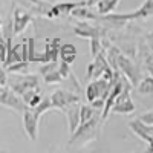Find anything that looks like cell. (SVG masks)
<instances>
[{
	"label": "cell",
	"instance_id": "6da1fadb",
	"mask_svg": "<svg viewBox=\"0 0 153 153\" xmlns=\"http://www.w3.org/2000/svg\"><path fill=\"white\" fill-rule=\"evenodd\" d=\"M101 126H103L101 117L94 115L89 121L81 123L74 130V133H71L68 146H71V147H83L89 143L95 141V139L98 138V135L101 133Z\"/></svg>",
	"mask_w": 153,
	"mask_h": 153
},
{
	"label": "cell",
	"instance_id": "7a4b0ae2",
	"mask_svg": "<svg viewBox=\"0 0 153 153\" xmlns=\"http://www.w3.org/2000/svg\"><path fill=\"white\" fill-rule=\"evenodd\" d=\"M153 16V0H146L143 6H139L136 11L132 12H110L106 14V20L115 23V25H126L127 22H135V20H146Z\"/></svg>",
	"mask_w": 153,
	"mask_h": 153
},
{
	"label": "cell",
	"instance_id": "3957f363",
	"mask_svg": "<svg viewBox=\"0 0 153 153\" xmlns=\"http://www.w3.org/2000/svg\"><path fill=\"white\" fill-rule=\"evenodd\" d=\"M8 84H9V89H12L20 97L29 89H40L38 76L31 75V74H12L8 76Z\"/></svg>",
	"mask_w": 153,
	"mask_h": 153
},
{
	"label": "cell",
	"instance_id": "277c9868",
	"mask_svg": "<svg viewBox=\"0 0 153 153\" xmlns=\"http://www.w3.org/2000/svg\"><path fill=\"white\" fill-rule=\"evenodd\" d=\"M112 52H113V57H115V61H117V66H118V71L127 76V80L132 83V86H136L139 83V71L138 68L130 61V58H127L126 55H123L118 49L112 48Z\"/></svg>",
	"mask_w": 153,
	"mask_h": 153
},
{
	"label": "cell",
	"instance_id": "5b68a950",
	"mask_svg": "<svg viewBox=\"0 0 153 153\" xmlns=\"http://www.w3.org/2000/svg\"><path fill=\"white\" fill-rule=\"evenodd\" d=\"M80 101V95L74 94L71 91H66V89H57L55 92H52L51 95V104H52V109H57L60 112H63L66 106L76 103Z\"/></svg>",
	"mask_w": 153,
	"mask_h": 153
},
{
	"label": "cell",
	"instance_id": "8992f818",
	"mask_svg": "<svg viewBox=\"0 0 153 153\" xmlns=\"http://www.w3.org/2000/svg\"><path fill=\"white\" fill-rule=\"evenodd\" d=\"M130 87H124L121 91V94L117 97V100H115L110 112L120 113V115H129V113L135 112V103L130 98Z\"/></svg>",
	"mask_w": 153,
	"mask_h": 153
},
{
	"label": "cell",
	"instance_id": "52a82bcc",
	"mask_svg": "<svg viewBox=\"0 0 153 153\" xmlns=\"http://www.w3.org/2000/svg\"><path fill=\"white\" fill-rule=\"evenodd\" d=\"M0 104L5 106V107H9L12 110H16L19 113H23V110L28 107L26 104H25V101L22 100V97L17 95L9 87H5L3 91L0 92Z\"/></svg>",
	"mask_w": 153,
	"mask_h": 153
},
{
	"label": "cell",
	"instance_id": "ba28073f",
	"mask_svg": "<svg viewBox=\"0 0 153 153\" xmlns=\"http://www.w3.org/2000/svg\"><path fill=\"white\" fill-rule=\"evenodd\" d=\"M110 69H112V68H110V65H109L106 55H104L103 52H100L97 57H94V61L87 66V78H89V80L100 78V76L103 75L104 72H107V71H110Z\"/></svg>",
	"mask_w": 153,
	"mask_h": 153
},
{
	"label": "cell",
	"instance_id": "9c48e42d",
	"mask_svg": "<svg viewBox=\"0 0 153 153\" xmlns=\"http://www.w3.org/2000/svg\"><path fill=\"white\" fill-rule=\"evenodd\" d=\"M22 117H23V129L26 132L28 138L31 141H37V138H38V121H40V118L35 117L32 109H29V107H26L23 110Z\"/></svg>",
	"mask_w": 153,
	"mask_h": 153
},
{
	"label": "cell",
	"instance_id": "30bf717a",
	"mask_svg": "<svg viewBox=\"0 0 153 153\" xmlns=\"http://www.w3.org/2000/svg\"><path fill=\"white\" fill-rule=\"evenodd\" d=\"M32 22V16L28 11H25L22 8L14 9V16H12V34L20 35L25 29L28 28V25Z\"/></svg>",
	"mask_w": 153,
	"mask_h": 153
},
{
	"label": "cell",
	"instance_id": "8fae6325",
	"mask_svg": "<svg viewBox=\"0 0 153 153\" xmlns=\"http://www.w3.org/2000/svg\"><path fill=\"white\" fill-rule=\"evenodd\" d=\"M81 5H86V2H60V3H55L54 6H51L46 17L48 19H57V17H63V16H71V12Z\"/></svg>",
	"mask_w": 153,
	"mask_h": 153
},
{
	"label": "cell",
	"instance_id": "7c38bea8",
	"mask_svg": "<svg viewBox=\"0 0 153 153\" xmlns=\"http://www.w3.org/2000/svg\"><path fill=\"white\" fill-rule=\"evenodd\" d=\"M129 129H130L139 139H143V141H146V143H149L150 139L153 138V126H150V124L141 121L139 118L132 120V121L129 123Z\"/></svg>",
	"mask_w": 153,
	"mask_h": 153
},
{
	"label": "cell",
	"instance_id": "4fadbf2b",
	"mask_svg": "<svg viewBox=\"0 0 153 153\" xmlns=\"http://www.w3.org/2000/svg\"><path fill=\"white\" fill-rule=\"evenodd\" d=\"M80 109H81L80 101L72 103V104H69V106H66L65 109H63V113L66 115V120H68V130H69V135L74 133V130L80 126Z\"/></svg>",
	"mask_w": 153,
	"mask_h": 153
},
{
	"label": "cell",
	"instance_id": "5bb4252c",
	"mask_svg": "<svg viewBox=\"0 0 153 153\" xmlns=\"http://www.w3.org/2000/svg\"><path fill=\"white\" fill-rule=\"evenodd\" d=\"M74 34L78 35V37H83V38H97V37H101L100 28L89 25L86 20H81L80 23L75 25V26H74Z\"/></svg>",
	"mask_w": 153,
	"mask_h": 153
},
{
	"label": "cell",
	"instance_id": "9a60e30c",
	"mask_svg": "<svg viewBox=\"0 0 153 153\" xmlns=\"http://www.w3.org/2000/svg\"><path fill=\"white\" fill-rule=\"evenodd\" d=\"M76 55H78V52H76V48L72 45V43H65V45H60V52H58V57L63 60L69 63V65H72V63L75 61Z\"/></svg>",
	"mask_w": 153,
	"mask_h": 153
},
{
	"label": "cell",
	"instance_id": "2e32d148",
	"mask_svg": "<svg viewBox=\"0 0 153 153\" xmlns=\"http://www.w3.org/2000/svg\"><path fill=\"white\" fill-rule=\"evenodd\" d=\"M120 0H100V2L95 3L97 6V11L100 16H106V14H110V12L118 6Z\"/></svg>",
	"mask_w": 153,
	"mask_h": 153
},
{
	"label": "cell",
	"instance_id": "e0dca14e",
	"mask_svg": "<svg viewBox=\"0 0 153 153\" xmlns=\"http://www.w3.org/2000/svg\"><path fill=\"white\" fill-rule=\"evenodd\" d=\"M135 87H136V91L141 94V95H150V94H153V76L152 75L144 76L143 80H139V83Z\"/></svg>",
	"mask_w": 153,
	"mask_h": 153
},
{
	"label": "cell",
	"instance_id": "ac0fdd59",
	"mask_svg": "<svg viewBox=\"0 0 153 153\" xmlns=\"http://www.w3.org/2000/svg\"><path fill=\"white\" fill-rule=\"evenodd\" d=\"M86 6H87V5H81V6H78V8H75V9L71 12V16L80 19V20H95L97 16L94 14V12L89 11Z\"/></svg>",
	"mask_w": 153,
	"mask_h": 153
},
{
	"label": "cell",
	"instance_id": "d6986e66",
	"mask_svg": "<svg viewBox=\"0 0 153 153\" xmlns=\"http://www.w3.org/2000/svg\"><path fill=\"white\" fill-rule=\"evenodd\" d=\"M51 109H52V104H51V97H43L40 103H38L35 107H32V112H34L35 117L40 118L43 113H46Z\"/></svg>",
	"mask_w": 153,
	"mask_h": 153
},
{
	"label": "cell",
	"instance_id": "ffe728a7",
	"mask_svg": "<svg viewBox=\"0 0 153 153\" xmlns=\"http://www.w3.org/2000/svg\"><path fill=\"white\" fill-rule=\"evenodd\" d=\"M8 74H28L29 71V61H17V63H12L8 68H5Z\"/></svg>",
	"mask_w": 153,
	"mask_h": 153
},
{
	"label": "cell",
	"instance_id": "44dd1931",
	"mask_svg": "<svg viewBox=\"0 0 153 153\" xmlns=\"http://www.w3.org/2000/svg\"><path fill=\"white\" fill-rule=\"evenodd\" d=\"M86 98H87L89 103L94 101L95 98H100V87H98L97 80H94V81H91L87 84V87H86Z\"/></svg>",
	"mask_w": 153,
	"mask_h": 153
},
{
	"label": "cell",
	"instance_id": "7402d4cb",
	"mask_svg": "<svg viewBox=\"0 0 153 153\" xmlns=\"http://www.w3.org/2000/svg\"><path fill=\"white\" fill-rule=\"evenodd\" d=\"M95 112L97 110L91 104H81V109H80V124L89 121L95 115Z\"/></svg>",
	"mask_w": 153,
	"mask_h": 153
},
{
	"label": "cell",
	"instance_id": "603a6c76",
	"mask_svg": "<svg viewBox=\"0 0 153 153\" xmlns=\"http://www.w3.org/2000/svg\"><path fill=\"white\" fill-rule=\"evenodd\" d=\"M43 78H45V83H46V84H57V83H63V76L60 75L58 69H54V71L48 72L46 75H43Z\"/></svg>",
	"mask_w": 153,
	"mask_h": 153
},
{
	"label": "cell",
	"instance_id": "cb8c5ba5",
	"mask_svg": "<svg viewBox=\"0 0 153 153\" xmlns=\"http://www.w3.org/2000/svg\"><path fill=\"white\" fill-rule=\"evenodd\" d=\"M100 52H103V45H101L100 37L91 38V55H92V58L97 57Z\"/></svg>",
	"mask_w": 153,
	"mask_h": 153
},
{
	"label": "cell",
	"instance_id": "d4e9b609",
	"mask_svg": "<svg viewBox=\"0 0 153 153\" xmlns=\"http://www.w3.org/2000/svg\"><path fill=\"white\" fill-rule=\"evenodd\" d=\"M58 72H60V75L63 76V80H66L68 78V76L72 74V69H71V65H69V63H66V61H60L58 63Z\"/></svg>",
	"mask_w": 153,
	"mask_h": 153
},
{
	"label": "cell",
	"instance_id": "484cf974",
	"mask_svg": "<svg viewBox=\"0 0 153 153\" xmlns=\"http://www.w3.org/2000/svg\"><path fill=\"white\" fill-rule=\"evenodd\" d=\"M57 68H58L57 61H49V63H43V66H40V68H38V74H42V75H46L48 72L54 71V69H57Z\"/></svg>",
	"mask_w": 153,
	"mask_h": 153
},
{
	"label": "cell",
	"instance_id": "4316f807",
	"mask_svg": "<svg viewBox=\"0 0 153 153\" xmlns=\"http://www.w3.org/2000/svg\"><path fill=\"white\" fill-rule=\"evenodd\" d=\"M89 104H91L97 112H103L104 104H106V100H104V98H95V100H94V101H91Z\"/></svg>",
	"mask_w": 153,
	"mask_h": 153
},
{
	"label": "cell",
	"instance_id": "83f0119b",
	"mask_svg": "<svg viewBox=\"0 0 153 153\" xmlns=\"http://www.w3.org/2000/svg\"><path fill=\"white\" fill-rule=\"evenodd\" d=\"M6 60V42L0 38V65H3Z\"/></svg>",
	"mask_w": 153,
	"mask_h": 153
},
{
	"label": "cell",
	"instance_id": "f1b7e54d",
	"mask_svg": "<svg viewBox=\"0 0 153 153\" xmlns=\"http://www.w3.org/2000/svg\"><path fill=\"white\" fill-rule=\"evenodd\" d=\"M8 84V72L3 65H0V86H6Z\"/></svg>",
	"mask_w": 153,
	"mask_h": 153
},
{
	"label": "cell",
	"instance_id": "f546056e",
	"mask_svg": "<svg viewBox=\"0 0 153 153\" xmlns=\"http://www.w3.org/2000/svg\"><path fill=\"white\" fill-rule=\"evenodd\" d=\"M139 120L147 123V124H150V126H153V110H149V112L143 113L141 117H139Z\"/></svg>",
	"mask_w": 153,
	"mask_h": 153
},
{
	"label": "cell",
	"instance_id": "4dcf8cb0",
	"mask_svg": "<svg viewBox=\"0 0 153 153\" xmlns=\"http://www.w3.org/2000/svg\"><path fill=\"white\" fill-rule=\"evenodd\" d=\"M42 98H43V97H42V94H40V92H37V94H35V95H34V97H32V98L29 100V103H28V107H29V109L35 107V106H37V104H38V103H40V101H42Z\"/></svg>",
	"mask_w": 153,
	"mask_h": 153
},
{
	"label": "cell",
	"instance_id": "1f68e13d",
	"mask_svg": "<svg viewBox=\"0 0 153 153\" xmlns=\"http://www.w3.org/2000/svg\"><path fill=\"white\" fill-rule=\"evenodd\" d=\"M146 45H147V48L153 52V32H149V34L146 35Z\"/></svg>",
	"mask_w": 153,
	"mask_h": 153
},
{
	"label": "cell",
	"instance_id": "d6a6232c",
	"mask_svg": "<svg viewBox=\"0 0 153 153\" xmlns=\"http://www.w3.org/2000/svg\"><path fill=\"white\" fill-rule=\"evenodd\" d=\"M147 144H149V147L146 149V152H149V153H153V138L150 139V141H149Z\"/></svg>",
	"mask_w": 153,
	"mask_h": 153
},
{
	"label": "cell",
	"instance_id": "836d02e7",
	"mask_svg": "<svg viewBox=\"0 0 153 153\" xmlns=\"http://www.w3.org/2000/svg\"><path fill=\"white\" fill-rule=\"evenodd\" d=\"M97 2H100V0H92V3H91V6H94V5H95Z\"/></svg>",
	"mask_w": 153,
	"mask_h": 153
},
{
	"label": "cell",
	"instance_id": "e575fe53",
	"mask_svg": "<svg viewBox=\"0 0 153 153\" xmlns=\"http://www.w3.org/2000/svg\"><path fill=\"white\" fill-rule=\"evenodd\" d=\"M91 3H92V0H87V2H86V5H87V6H91Z\"/></svg>",
	"mask_w": 153,
	"mask_h": 153
},
{
	"label": "cell",
	"instance_id": "d590c367",
	"mask_svg": "<svg viewBox=\"0 0 153 153\" xmlns=\"http://www.w3.org/2000/svg\"><path fill=\"white\" fill-rule=\"evenodd\" d=\"M45 2H49V3H54L55 0H45Z\"/></svg>",
	"mask_w": 153,
	"mask_h": 153
},
{
	"label": "cell",
	"instance_id": "8d00e7d4",
	"mask_svg": "<svg viewBox=\"0 0 153 153\" xmlns=\"http://www.w3.org/2000/svg\"><path fill=\"white\" fill-rule=\"evenodd\" d=\"M2 25H3V23H2V20H0V32H2Z\"/></svg>",
	"mask_w": 153,
	"mask_h": 153
}]
</instances>
